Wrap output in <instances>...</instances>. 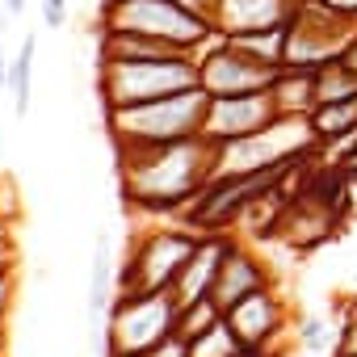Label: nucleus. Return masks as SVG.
<instances>
[{"label": "nucleus", "mask_w": 357, "mask_h": 357, "mask_svg": "<svg viewBox=\"0 0 357 357\" xmlns=\"http://www.w3.org/2000/svg\"><path fill=\"white\" fill-rule=\"evenodd\" d=\"M307 118H311V130H315L319 147H332V143H357V97L315 105Z\"/></svg>", "instance_id": "f3484780"}, {"label": "nucleus", "mask_w": 357, "mask_h": 357, "mask_svg": "<svg viewBox=\"0 0 357 357\" xmlns=\"http://www.w3.org/2000/svg\"><path fill=\"white\" fill-rule=\"evenodd\" d=\"M0 244H17V240H13V215H9L5 206H0Z\"/></svg>", "instance_id": "c756f323"}, {"label": "nucleus", "mask_w": 357, "mask_h": 357, "mask_svg": "<svg viewBox=\"0 0 357 357\" xmlns=\"http://www.w3.org/2000/svg\"><path fill=\"white\" fill-rule=\"evenodd\" d=\"M185 89H198V55L190 51L130 59V63H97V97L105 109L160 101V97L185 93Z\"/></svg>", "instance_id": "7ed1b4c3"}, {"label": "nucleus", "mask_w": 357, "mask_h": 357, "mask_svg": "<svg viewBox=\"0 0 357 357\" xmlns=\"http://www.w3.org/2000/svg\"><path fill=\"white\" fill-rule=\"evenodd\" d=\"M278 63H265L257 55H248L244 47L227 43V38H211L198 51V84L211 97H244V93H269L278 80Z\"/></svg>", "instance_id": "9d476101"}, {"label": "nucleus", "mask_w": 357, "mask_h": 357, "mask_svg": "<svg viewBox=\"0 0 357 357\" xmlns=\"http://www.w3.org/2000/svg\"><path fill=\"white\" fill-rule=\"evenodd\" d=\"M223 319L231 324V332H236V340L244 349H261V353L282 357L286 340H294L290 303L278 294V286H265V290L248 294L244 303H236L231 311H223Z\"/></svg>", "instance_id": "9b49d317"}, {"label": "nucleus", "mask_w": 357, "mask_h": 357, "mask_svg": "<svg viewBox=\"0 0 357 357\" xmlns=\"http://www.w3.org/2000/svg\"><path fill=\"white\" fill-rule=\"evenodd\" d=\"M176 5H185V9H194V13L211 17V9H215V0H176Z\"/></svg>", "instance_id": "7c9ffc66"}, {"label": "nucleus", "mask_w": 357, "mask_h": 357, "mask_svg": "<svg viewBox=\"0 0 357 357\" xmlns=\"http://www.w3.org/2000/svg\"><path fill=\"white\" fill-rule=\"evenodd\" d=\"M319 139L311 130V118L303 114H282L265 130L248 139L219 143L215 151V176H236V172H265V168H298V160L315 155Z\"/></svg>", "instance_id": "39448f33"}, {"label": "nucleus", "mask_w": 357, "mask_h": 357, "mask_svg": "<svg viewBox=\"0 0 357 357\" xmlns=\"http://www.w3.org/2000/svg\"><path fill=\"white\" fill-rule=\"evenodd\" d=\"M319 9H328V13H336V17H349V22H357V0H315Z\"/></svg>", "instance_id": "c85d7f7f"}, {"label": "nucleus", "mask_w": 357, "mask_h": 357, "mask_svg": "<svg viewBox=\"0 0 357 357\" xmlns=\"http://www.w3.org/2000/svg\"><path fill=\"white\" fill-rule=\"evenodd\" d=\"M240 353H244V344L236 340V332H231L227 319L211 324L202 336L190 340V357H240Z\"/></svg>", "instance_id": "4be33fe9"}, {"label": "nucleus", "mask_w": 357, "mask_h": 357, "mask_svg": "<svg viewBox=\"0 0 357 357\" xmlns=\"http://www.w3.org/2000/svg\"><path fill=\"white\" fill-rule=\"evenodd\" d=\"M176 332V298L172 290L160 294H118L109 315H105V332H101V349L105 357H147L164 336Z\"/></svg>", "instance_id": "6e6552de"}, {"label": "nucleus", "mask_w": 357, "mask_h": 357, "mask_svg": "<svg viewBox=\"0 0 357 357\" xmlns=\"http://www.w3.org/2000/svg\"><path fill=\"white\" fill-rule=\"evenodd\" d=\"M223 319V311L211 303V298H202V303H190V307H181L176 311V332H181L185 340H194V336H202L211 324H219Z\"/></svg>", "instance_id": "b1692460"}, {"label": "nucleus", "mask_w": 357, "mask_h": 357, "mask_svg": "<svg viewBox=\"0 0 357 357\" xmlns=\"http://www.w3.org/2000/svg\"><path fill=\"white\" fill-rule=\"evenodd\" d=\"M147 357H190V340H185L181 332H172V336H164Z\"/></svg>", "instance_id": "bb28decb"}, {"label": "nucleus", "mask_w": 357, "mask_h": 357, "mask_svg": "<svg viewBox=\"0 0 357 357\" xmlns=\"http://www.w3.org/2000/svg\"><path fill=\"white\" fill-rule=\"evenodd\" d=\"M344 63H349V68H353V72H357V38H353V43H349V51H344Z\"/></svg>", "instance_id": "473e14b6"}, {"label": "nucleus", "mask_w": 357, "mask_h": 357, "mask_svg": "<svg viewBox=\"0 0 357 357\" xmlns=\"http://www.w3.org/2000/svg\"><path fill=\"white\" fill-rule=\"evenodd\" d=\"M43 26L63 30L68 26V0H43Z\"/></svg>", "instance_id": "cd10ccee"}, {"label": "nucleus", "mask_w": 357, "mask_h": 357, "mask_svg": "<svg viewBox=\"0 0 357 357\" xmlns=\"http://www.w3.org/2000/svg\"><path fill=\"white\" fill-rule=\"evenodd\" d=\"M344 97H357V72L344 59H332V63L315 68V105L344 101Z\"/></svg>", "instance_id": "aec40b11"}, {"label": "nucleus", "mask_w": 357, "mask_h": 357, "mask_svg": "<svg viewBox=\"0 0 357 357\" xmlns=\"http://www.w3.org/2000/svg\"><path fill=\"white\" fill-rule=\"evenodd\" d=\"M298 5H303V0H215L211 26H215L219 38L278 30V26H290V17L298 13Z\"/></svg>", "instance_id": "2eb2a0df"}, {"label": "nucleus", "mask_w": 357, "mask_h": 357, "mask_svg": "<svg viewBox=\"0 0 357 357\" xmlns=\"http://www.w3.org/2000/svg\"><path fill=\"white\" fill-rule=\"evenodd\" d=\"M353 38H357V22L319 9L315 0H303L298 13L286 26V59H282V68L315 72V68H324L332 59H344Z\"/></svg>", "instance_id": "1a4fd4ad"}, {"label": "nucleus", "mask_w": 357, "mask_h": 357, "mask_svg": "<svg viewBox=\"0 0 357 357\" xmlns=\"http://www.w3.org/2000/svg\"><path fill=\"white\" fill-rule=\"evenodd\" d=\"M9 72H13V59L0 55V89H9Z\"/></svg>", "instance_id": "2f4dec72"}, {"label": "nucleus", "mask_w": 357, "mask_h": 357, "mask_svg": "<svg viewBox=\"0 0 357 357\" xmlns=\"http://www.w3.org/2000/svg\"><path fill=\"white\" fill-rule=\"evenodd\" d=\"M118 298V273H114V252H109V236H97L93 248V269H89V298H84V319L89 332L97 340V332H105V315Z\"/></svg>", "instance_id": "dca6fc26"}, {"label": "nucleus", "mask_w": 357, "mask_h": 357, "mask_svg": "<svg viewBox=\"0 0 357 357\" xmlns=\"http://www.w3.org/2000/svg\"><path fill=\"white\" fill-rule=\"evenodd\" d=\"M294 344H298L303 353H311V357L332 353V349H336V324L324 319V315H303V319L294 324Z\"/></svg>", "instance_id": "412c9836"}, {"label": "nucleus", "mask_w": 357, "mask_h": 357, "mask_svg": "<svg viewBox=\"0 0 357 357\" xmlns=\"http://www.w3.org/2000/svg\"><path fill=\"white\" fill-rule=\"evenodd\" d=\"M198 244V231L181 227H147L143 236H135V244L122 257L118 269V294H160L172 290L181 265L190 261Z\"/></svg>", "instance_id": "0eeeda50"}, {"label": "nucleus", "mask_w": 357, "mask_h": 357, "mask_svg": "<svg viewBox=\"0 0 357 357\" xmlns=\"http://www.w3.org/2000/svg\"><path fill=\"white\" fill-rule=\"evenodd\" d=\"M101 30L147 34V38L168 43L172 51H190V55H198L215 38L211 17L176 5V0H105L101 5Z\"/></svg>", "instance_id": "423d86ee"}, {"label": "nucleus", "mask_w": 357, "mask_h": 357, "mask_svg": "<svg viewBox=\"0 0 357 357\" xmlns=\"http://www.w3.org/2000/svg\"><path fill=\"white\" fill-rule=\"evenodd\" d=\"M206 105H211V93L198 84V89L172 93V97H160V101L105 109V130H109L114 147H155V143L194 139V135H202Z\"/></svg>", "instance_id": "f03ea898"}, {"label": "nucleus", "mask_w": 357, "mask_h": 357, "mask_svg": "<svg viewBox=\"0 0 357 357\" xmlns=\"http://www.w3.org/2000/svg\"><path fill=\"white\" fill-rule=\"evenodd\" d=\"M290 172H294V168H265V172L211 176L206 190L181 211V223H185L190 231H198V236H206V231H231V236H236V227L244 223V215H248L257 202L282 194V181H286Z\"/></svg>", "instance_id": "20e7f679"}, {"label": "nucleus", "mask_w": 357, "mask_h": 357, "mask_svg": "<svg viewBox=\"0 0 357 357\" xmlns=\"http://www.w3.org/2000/svg\"><path fill=\"white\" fill-rule=\"evenodd\" d=\"M265 286H273L269 265L261 261V252H257L252 244H244V240L236 236L231 248H227V257H223V265H219L211 303H215L219 311H231L236 303H244L248 294H257V290H265Z\"/></svg>", "instance_id": "ddd939ff"}, {"label": "nucleus", "mask_w": 357, "mask_h": 357, "mask_svg": "<svg viewBox=\"0 0 357 357\" xmlns=\"http://www.w3.org/2000/svg\"><path fill=\"white\" fill-rule=\"evenodd\" d=\"M22 9H26V0H5V13H9V17H17Z\"/></svg>", "instance_id": "72a5a7b5"}, {"label": "nucleus", "mask_w": 357, "mask_h": 357, "mask_svg": "<svg viewBox=\"0 0 357 357\" xmlns=\"http://www.w3.org/2000/svg\"><path fill=\"white\" fill-rule=\"evenodd\" d=\"M278 101L273 93H244V97H211L206 105V122L202 135L211 143H231V139H248L257 130H265L269 122H278Z\"/></svg>", "instance_id": "f8f14e48"}, {"label": "nucleus", "mask_w": 357, "mask_h": 357, "mask_svg": "<svg viewBox=\"0 0 357 357\" xmlns=\"http://www.w3.org/2000/svg\"><path fill=\"white\" fill-rule=\"evenodd\" d=\"M240 357H273V353H261V349H244Z\"/></svg>", "instance_id": "f704fd0d"}, {"label": "nucleus", "mask_w": 357, "mask_h": 357, "mask_svg": "<svg viewBox=\"0 0 357 357\" xmlns=\"http://www.w3.org/2000/svg\"><path fill=\"white\" fill-rule=\"evenodd\" d=\"M118 181L135 211L143 215H181L215 176V151L206 135L155 143V147H114Z\"/></svg>", "instance_id": "f257e3e1"}, {"label": "nucleus", "mask_w": 357, "mask_h": 357, "mask_svg": "<svg viewBox=\"0 0 357 357\" xmlns=\"http://www.w3.org/2000/svg\"><path fill=\"white\" fill-rule=\"evenodd\" d=\"M231 240H236L231 231H206V236H198V244H194L190 261L181 265V273H176V282H172L176 311H181V307H190V303H202V298H211V290H215V278H219V265H223V257H227Z\"/></svg>", "instance_id": "4468645a"}, {"label": "nucleus", "mask_w": 357, "mask_h": 357, "mask_svg": "<svg viewBox=\"0 0 357 357\" xmlns=\"http://www.w3.org/2000/svg\"><path fill=\"white\" fill-rule=\"evenodd\" d=\"M34 55H38V34H26L17 55H13V72H9V97H13V114L26 118L30 114V80H34Z\"/></svg>", "instance_id": "6ab92c4d"}, {"label": "nucleus", "mask_w": 357, "mask_h": 357, "mask_svg": "<svg viewBox=\"0 0 357 357\" xmlns=\"http://www.w3.org/2000/svg\"><path fill=\"white\" fill-rule=\"evenodd\" d=\"M332 357H357V303L344 315V324H336V349Z\"/></svg>", "instance_id": "393cba45"}, {"label": "nucleus", "mask_w": 357, "mask_h": 357, "mask_svg": "<svg viewBox=\"0 0 357 357\" xmlns=\"http://www.w3.org/2000/svg\"><path fill=\"white\" fill-rule=\"evenodd\" d=\"M227 43H236V47H244L248 55H257V59H265V63H278V68H282V59H286V26H278V30H257V34H236V38H227Z\"/></svg>", "instance_id": "5701e85b"}, {"label": "nucleus", "mask_w": 357, "mask_h": 357, "mask_svg": "<svg viewBox=\"0 0 357 357\" xmlns=\"http://www.w3.org/2000/svg\"><path fill=\"white\" fill-rule=\"evenodd\" d=\"M273 101H278V114H311L315 109V72H298V68H282L278 80H273Z\"/></svg>", "instance_id": "a211bd4d"}, {"label": "nucleus", "mask_w": 357, "mask_h": 357, "mask_svg": "<svg viewBox=\"0 0 357 357\" xmlns=\"http://www.w3.org/2000/svg\"><path fill=\"white\" fill-rule=\"evenodd\" d=\"M13 303H17V269H0V328L9 324Z\"/></svg>", "instance_id": "a878e982"}]
</instances>
